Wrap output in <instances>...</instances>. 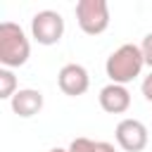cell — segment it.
Masks as SVG:
<instances>
[{
  "label": "cell",
  "mask_w": 152,
  "mask_h": 152,
  "mask_svg": "<svg viewBox=\"0 0 152 152\" xmlns=\"http://www.w3.org/2000/svg\"><path fill=\"white\" fill-rule=\"evenodd\" d=\"M145 66V57H142V50L140 45L135 43H124L119 45L104 62V71L109 76L112 83H119V86H126L131 83L133 78L140 76Z\"/></svg>",
  "instance_id": "1"
},
{
  "label": "cell",
  "mask_w": 152,
  "mask_h": 152,
  "mask_svg": "<svg viewBox=\"0 0 152 152\" xmlns=\"http://www.w3.org/2000/svg\"><path fill=\"white\" fill-rule=\"evenodd\" d=\"M31 57V43L24 33V28L14 21L0 24V64L5 69L24 66Z\"/></svg>",
  "instance_id": "2"
},
{
  "label": "cell",
  "mask_w": 152,
  "mask_h": 152,
  "mask_svg": "<svg viewBox=\"0 0 152 152\" xmlns=\"http://www.w3.org/2000/svg\"><path fill=\"white\" fill-rule=\"evenodd\" d=\"M78 28L88 36H100L109 26V5L107 0H78L76 2Z\"/></svg>",
  "instance_id": "3"
},
{
  "label": "cell",
  "mask_w": 152,
  "mask_h": 152,
  "mask_svg": "<svg viewBox=\"0 0 152 152\" xmlns=\"http://www.w3.org/2000/svg\"><path fill=\"white\" fill-rule=\"evenodd\" d=\"M31 36L40 45H57L64 36V19L55 10H40L31 19Z\"/></svg>",
  "instance_id": "4"
},
{
  "label": "cell",
  "mask_w": 152,
  "mask_h": 152,
  "mask_svg": "<svg viewBox=\"0 0 152 152\" xmlns=\"http://www.w3.org/2000/svg\"><path fill=\"white\" fill-rule=\"evenodd\" d=\"M114 138H116V142H119L121 150H126V152H140V150H145L150 135H147V128H145L142 121H138V119H121L116 124Z\"/></svg>",
  "instance_id": "5"
},
{
  "label": "cell",
  "mask_w": 152,
  "mask_h": 152,
  "mask_svg": "<svg viewBox=\"0 0 152 152\" xmlns=\"http://www.w3.org/2000/svg\"><path fill=\"white\" fill-rule=\"evenodd\" d=\"M57 86H59V90H62L64 95L78 97V95H83V93L90 88V76H88V71H86L83 64L71 62V64H64V66L59 69V74H57Z\"/></svg>",
  "instance_id": "6"
},
{
  "label": "cell",
  "mask_w": 152,
  "mask_h": 152,
  "mask_svg": "<svg viewBox=\"0 0 152 152\" xmlns=\"http://www.w3.org/2000/svg\"><path fill=\"white\" fill-rule=\"evenodd\" d=\"M97 100H100V107L107 114H124L131 107V93H128L126 86H119V83H107L100 90Z\"/></svg>",
  "instance_id": "7"
},
{
  "label": "cell",
  "mask_w": 152,
  "mask_h": 152,
  "mask_svg": "<svg viewBox=\"0 0 152 152\" xmlns=\"http://www.w3.org/2000/svg\"><path fill=\"white\" fill-rule=\"evenodd\" d=\"M10 107L17 116L21 119H28V116H36L40 109H43V93L36 90V88H19L17 95L10 100Z\"/></svg>",
  "instance_id": "8"
},
{
  "label": "cell",
  "mask_w": 152,
  "mask_h": 152,
  "mask_svg": "<svg viewBox=\"0 0 152 152\" xmlns=\"http://www.w3.org/2000/svg\"><path fill=\"white\" fill-rule=\"evenodd\" d=\"M66 150L69 152H116L112 142H107V140H90V138H74Z\"/></svg>",
  "instance_id": "9"
},
{
  "label": "cell",
  "mask_w": 152,
  "mask_h": 152,
  "mask_svg": "<svg viewBox=\"0 0 152 152\" xmlns=\"http://www.w3.org/2000/svg\"><path fill=\"white\" fill-rule=\"evenodd\" d=\"M17 95V76L12 69H0V97L2 100H12Z\"/></svg>",
  "instance_id": "10"
},
{
  "label": "cell",
  "mask_w": 152,
  "mask_h": 152,
  "mask_svg": "<svg viewBox=\"0 0 152 152\" xmlns=\"http://www.w3.org/2000/svg\"><path fill=\"white\" fill-rule=\"evenodd\" d=\"M140 50H142V57H145V64L147 66H152V31L142 38V43H140Z\"/></svg>",
  "instance_id": "11"
},
{
  "label": "cell",
  "mask_w": 152,
  "mask_h": 152,
  "mask_svg": "<svg viewBox=\"0 0 152 152\" xmlns=\"http://www.w3.org/2000/svg\"><path fill=\"white\" fill-rule=\"evenodd\" d=\"M140 90H142V95H145V100L147 102H152V71L142 78V83H140Z\"/></svg>",
  "instance_id": "12"
}]
</instances>
